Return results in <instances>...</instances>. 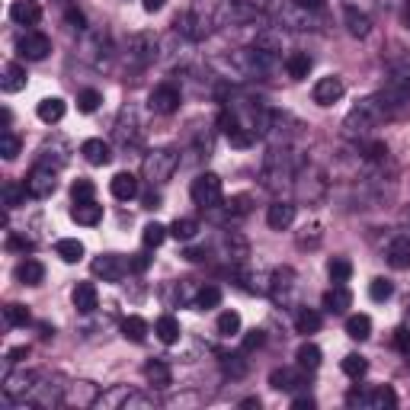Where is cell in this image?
I'll return each mask as SVG.
<instances>
[{"label": "cell", "instance_id": "6da1fadb", "mask_svg": "<svg viewBox=\"0 0 410 410\" xmlns=\"http://www.w3.org/2000/svg\"><path fill=\"white\" fill-rule=\"evenodd\" d=\"M384 102L378 100H362L349 115H346V135L349 138H359V135H369L372 128H378L384 122Z\"/></svg>", "mask_w": 410, "mask_h": 410}, {"label": "cell", "instance_id": "7a4b0ae2", "mask_svg": "<svg viewBox=\"0 0 410 410\" xmlns=\"http://www.w3.org/2000/svg\"><path fill=\"white\" fill-rule=\"evenodd\" d=\"M177 164H179V157L170 151V147H157V151H151L144 157V179L151 186L167 183V179L173 177V170H177Z\"/></svg>", "mask_w": 410, "mask_h": 410}, {"label": "cell", "instance_id": "3957f363", "mask_svg": "<svg viewBox=\"0 0 410 410\" xmlns=\"http://www.w3.org/2000/svg\"><path fill=\"white\" fill-rule=\"evenodd\" d=\"M189 196L199 209H215L221 202V177L218 173H199L189 186Z\"/></svg>", "mask_w": 410, "mask_h": 410}, {"label": "cell", "instance_id": "277c9868", "mask_svg": "<svg viewBox=\"0 0 410 410\" xmlns=\"http://www.w3.org/2000/svg\"><path fill=\"white\" fill-rule=\"evenodd\" d=\"M346 404H349V407L359 404V407H372V410H391V407H397V394L388 384H382V388H372V391H349Z\"/></svg>", "mask_w": 410, "mask_h": 410}, {"label": "cell", "instance_id": "5b68a950", "mask_svg": "<svg viewBox=\"0 0 410 410\" xmlns=\"http://www.w3.org/2000/svg\"><path fill=\"white\" fill-rule=\"evenodd\" d=\"M26 189H29V196H36V199H48L51 192L58 189L55 170H51L48 164H36L29 173H26Z\"/></svg>", "mask_w": 410, "mask_h": 410}, {"label": "cell", "instance_id": "8992f818", "mask_svg": "<svg viewBox=\"0 0 410 410\" xmlns=\"http://www.w3.org/2000/svg\"><path fill=\"white\" fill-rule=\"evenodd\" d=\"M179 102H183V96H179V90L173 83H157L151 90V96H147V106L157 115H173L179 109Z\"/></svg>", "mask_w": 410, "mask_h": 410}, {"label": "cell", "instance_id": "52a82bcc", "mask_svg": "<svg viewBox=\"0 0 410 410\" xmlns=\"http://www.w3.org/2000/svg\"><path fill=\"white\" fill-rule=\"evenodd\" d=\"M16 51H19V58H26V61H42V58H48V51H51V38L45 36V32H26V36H19Z\"/></svg>", "mask_w": 410, "mask_h": 410}, {"label": "cell", "instance_id": "ba28073f", "mask_svg": "<svg viewBox=\"0 0 410 410\" xmlns=\"http://www.w3.org/2000/svg\"><path fill=\"white\" fill-rule=\"evenodd\" d=\"M128 58H132L135 64H147L157 58V38H154V32H135L132 38H128Z\"/></svg>", "mask_w": 410, "mask_h": 410}, {"label": "cell", "instance_id": "9c48e42d", "mask_svg": "<svg viewBox=\"0 0 410 410\" xmlns=\"http://www.w3.org/2000/svg\"><path fill=\"white\" fill-rule=\"evenodd\" d=\"M128 266L132 263H125L119 253H102L93 260V275H100L102 282H119L128 273Z\"/></svg>", "mask_w": 410, "mask_h": 410}, {"label": "cell", "instance_id": "30bf717a", "mask_svg": "<svg viewBox=\"0 0 410 410\" xmlns=\"http://www.w3.org/2000/svg\"><path fill=\"white\" fill-rule=\"evenodd\" d=\"M221 128H224V135H228L231 147H237V151H247V147L253 144V128H250V125H241V122H237V115H228V112H224V115H221Z\"/></svg>", "mask_w": 410, "mask_h": 410}, {"label": "cell", "instance_id": "8fae6325", "mask_svg": "<svg viewBox=\"0 0 410 410\" xmlns=\"http://www.w3.org/2000/svg\"><path fill=\"white\" fill-rule=\"evenodd\" d=\"M340 96H343V80L340 77H320L314 83V102L317 106H333Z\"/></svg>", "mask_w": 410, "mask_h": 410}, {"label": "cell", "instance_id": "7c38bea8", "mask_svg": "<svg viewBox=\"0 0 410 410\" xmlns=\"http://www.w3.org/2000/svg\"><path fill=\"white\" fill-rule=\"evenodd\" d=\"M10 19L16 26H36L42 19V10H38L36 0H13L10 4Z\"/></svg>", "mask_w": 410, "mask_h": 410}, {"label": "cell", "instance_id": "4fadbf2b", "mask_svg": "<svg viewBox=\"0 0 410 410\" xmlns=\"http://www.w3.org/2000/svg\"><path fill=\"white\" fill-rule=\"evenodd\" d=\"M80 154H83V160H87V164H93V167H106L109 160H112V147H109L102 138L83 141V144H80Z\"/></svg>", "mask_w": 410, "mask_h": 410}, {"label": "cell", "instance_id": "5bb4252c", "mask_svg": "<svg viewBox=\"0 0 410 410\" xmlns=\"http://www.w3.org/2000/svg\"><path fill=\"white\" fill-rule=\"evenodd\" d=\"M70 301H74V308H77L80 314L96 311V305H100L96 285H93V282H77V285H74V295H70Z\"/></svg>", "mask_w": 410, "mask_h": 410}, {"label": "cell", "instance_id": "9a60e30c", "mask_svg": "<svg viewBox=\"0 0 410 410\" xmlns=\"http://www.w3.org/2000/svg\"><path fill=\"white\" fill-rule=\"evenodd\" d=\"M70 218H74L77 224H83V228H93V224L102 221V205L93 202V199H87V202H74Z\"/></svg>", "mask_w": 410, "mask_h": 410}, {"label": "cell", "instance_id": "2e32d148", "mask_svg": "<svg viewBox=\"0 0 410 410\" xmlns=\"http://www.w3.org/2000/svg\"><path fill=\"white\" fill-rule=\"evenodd\" d=\"M295 221V205L292 202H273L266 211V224L273 231H285Z\"/></svg>", "mask_w": 410, "mask_h": 410}, {"label": "cell", "instance_id": "e0dca14e", "mask_svg": "<svg viewBox=\"0 0 410 410\" xmlns=\"http://www.w3.org/2000/svg\"><path fill=\"white\" fill-rule=\"evenodd\" d=\"M26 87V68L16 61L4 64V74H0V90L4 93H19V90Z\"/></svg>", "mask_w": 410, "mask_h": 410}, {"label": "cell", "instance_id": "ac0fdd59", "mask_svg": "<svg viewBox=\"0 0 410 410\" xmlns=\"http://www.w3.org/2000/svg\"><path fill=\"white\" fill-rule=\"evenodd\" d=\"M388 266L410 269V237H394V241L388 243Z\"/></svg>", "mask_w": 410, "mask_h": 410}, {"label": "cell", "instance_id": "d6986e66", "mask_svg": "<svg viewBox=\"0 0 410 410\" xmlns=\"http://www.w3.org/2000/svg\"><path fill=\"white\" fill-rule=\"evenodd\" d=\"M64 100L61 96H45L42 102H38V109H36V115L45 122V125H55V122H61L64 119Z\"/></svg>", "mask_w": 410, "mask_h": 410}, {"label": "cell", "instance_id": "ffe728a7", "mask_svg": "<svg viewBox=\"0 0 410 410\" xmlns=\"http://www.w3.org/2000/svg\"><path fill=\"white\" fill-rule=\"evenodd\" d=\"M13 275H16V282H23V285H38V282L45 279V266L38 260H29V256H26V260L13 269Z\"/></svg>", "mask_w": 410, "mask_h": 410}, {"label": "cell", "instance_id": "44dd1931", "mask_svg": "<svg viewBox=\"0 0 410 410\" xmlns=\"http://www.w3.org/2000/svg\"><path fill=\"white\" fill-rule=\"evenodd\" d=\"M109 189H112V196H115V199L128 202V199L138 196V179H135L132 173H115L112 183H109Z\"/></svg>", "mask_w": 410, "mask_h": 410}, {"label": "cell", "instance_id": "7402d4cb", "mask_svg": "<svg viewBox=\"0 0 410 410\" xmlns=\"http://www.w3.org/2000/svg\"><path fill=\"white\" fill-rule=\"evenodd\" d=\"M349 305H352V295L346 285H333L330 292H324V308L330 314H343Z\"/></svg>", "mask_w": 410, "mask_h": 410}, {"label": "cell", "instance_id": "603a6c76", "mask_svg": "<svg viewBox=\"0 0 410 410\" xmlns=\"http://www.w3.org/2000/svg\"><path fill=\"white\" fill-rule=\"evenodd\" d=\"M311 55L308 51H292V55L285 58V70H288V77L292 80H305L308 74H311Z\"/></svg>", "mask_w": 410, "mask_h": 410}, {"label": "cell", "instance_id": "cb8c5ba5", "mask_svg": "<svg viewBox=\"0 0 410 410\" xmlns=\"http://www.w3.org/2000/svg\"><path fill=\"white\" fill-rule=\"evenodd\" d=\"M154 333H157L160 343L173 346L179 340V320L173 317V314H164V317H157V324H154Z\"/></svg>", "mask_w": 410, "mask_h": 410}, {"label": "cell", "instance_id": "d4e9b609", "mask_svg": "<svg viewBox=\"0 0 410 410\" xmlns=\"http://www.w3.org/2000/svg\"><path fill=\"white\" fill-rule=\"evenodd\" d=\"M346 29H349V36L365 38L369 29H372V19L365 16L362 10H356V6H346Z\"/></svg>", "mask_w": 410, "mask_h": 410}, {"label": "cell", "instance_id": "484cf974", "mask_svg": "<svg viewBox=\"0 0 410 410\" xmlns=\"http://www.w3.org/2000/svg\"><path fill=\"white\" fill-rule=\"evenodd\" d=\"M122 337L132 340V343H144L147 340V320L138 317V314H128V317L122 320Z\"/></svg>", "mask_w": 410, "mask_h": 410}, {"label": "cell", "instance_id": "4316f807", "mask_svg": "<svg viewBox=\"0 0 410 410\" xmlns=\"http://www.w3.org/2000/svg\"><path fill=\"white\" fill-rule=\"evenodd\" d=\"M269 384H273L275 391H295L301 384V372H295V369H275L273 375H269Z\"/></svg>", "mask_w": 410, "mask_h": 410}, {"label": "cell", "instance_id": "83f0119b", "mask_svg": "<svg viewBox=\"0 0 410 410\" xmlns=\"http://www.w3.org/2000/svg\"><path fill=\"white\" fill-rule=\"evenodd\" d=\"M295 362H298L301 372H314L320 365V349L314 343H301L298 352H295Z\"/></svg>", "mask_w": 410, "mask_h": 410}, {"label": "cell", "instance_id": "f1b7e54d", "mask_svg": "<svg viewBox=\"0 0 410 410\" xmlns=\"http://www.w3.org/2000/svg\"><path fill=\"white\" fill-rule=\"evenodd\" d=\"M320 324H324V320H320V314L311 311V308H301V311L295 314V330L305 333V337H308V333H317Z\"/></svg>", "mask_w": 410, "mask_h": 410}, {"label": "cell", "instance_id": "f546056e", "mask_svg": "<svg viewBox=\"0 0 410 410\" xmlns=\"http://www.w3.org/2000/svg\"><path fill=\"white\" fill-rule=\"evenodd\" d=\"M144 378L154 384V388H167V384H170V365L154 359V362L144 365Z\"/></svg>", "mask_w": 410, "mask_h": 410}, {"label": "cell", "instance_id": "4dcf8cb0", "mask_svg": "<svg viewBox=\"0 0 410 410\" xmlns=\"http://www.w3.org/2000/svg\"><path fill=\"white\" fill-rule=\"evenodd\" d=\"M192 305H196L199 311H211V308H218V305H221V288H218V285H202L196 292V301H192Z\"/></svg>", "mask_w": 410, "mask_h": 410}, {"label": "cell", "instance_id": "1f68e13d", "mask_svg": "<svg viewBox=\"0 0 410 410\" xmlns=\"http://www.w3.org/2000/svg\"><path fill=\"white\" fill-rule=\"evenodd\" d=\"M346 333H349L352 340H369L372 337V317L369 314H352V317L346 320Z\"/></svg>", "mask_w": 410, "mask_h": 410}, {"label": "cell", "instance_id": "d6a6232c", "mask_svg": "<svg viewBox=\"0 0 410 410\" xmlns=\"http://www.w3.org/2000/svg\"><path fill=\"white\" fill-rule=\"evenodd\" d=\"M58 256H61L64 263H80L83 260V243L77 241V237H64V241H58Z\"/></svg>", "mask_w": 410, "mask_h": 410}, {"label": "cell", "instance_id": "836d02e7", "mask_svg": "<svg viewBox=\"0 0 410 410\" xmlns=\"http://www.w3.org/2000/svg\"><path fill=\"white\" fill-rule=\"evenodd\" d=\"M26 183H19V179H6L4 183V205L6 209H16V205L26 202Z\"/></svg>", "mask_w": 410, "mask_h": 410}, {"label": "cell", "instance_id": "e575fe53", "mask_svg": "<svg viewBox=\"0 0 410 410\" xmlns=\"http://www.w3.org/2000/svg\"><path fill=\"white\" fill-rule=\"evenodd\" d=\"M327 273H330L333 285H343V282H349V275H352V263L346 260V256H333V260L327 263Z\"/></svg>", "mask_w": 410, "mask_h": 410}, {"label": "cell", "instance_id": "d590c367", "mask_svg": "<svg viewBox=\"0 0 410 410\" xmlns=\"http://www.w3.org/2000/svg\"><path fill=\"white\" fill-rule=\"evenodd\" d=\"M218 333H221V337H237V333H241V314L237 311L218 314Z\"/></svg>", "mask_w": 410, "mask_h": 410}, {"label": "cell", "instance_id": "8d00e7d4", "mask_svg": "<svg viewBox=\"0 0 410 410\" xmlns=\"http://www.w3.org/2000/svg\"><path fill=\"white\" fill-rule=\"evenodd\" d=\"M199 231V221L196 218H177V221L170 224V234L177 237V241H192Z\"/></svg>", "mask_w": 410, "mask_h": 410}, {"label": "cell", "instance_id": "74e56055", "mask_svg": "<svg viewBox=\"0 0 410 410\" xmlns=\"http://www.w3.org/2000/svg\"><path fill=\"white\" fill-rule=\"evenodd\" d=\"M32 382H36V375L32 372H26V375H6V384H4V391L6 394H26V391L32 388Z\"/></svg>", "mask_w": 410, "mask_h": 410}, {"label": "cell", "instance_id": "f35d334b", "mask_svg": "<svg viewBox=\"0 0 410 410\" xmlns=\"http://www.w3.org/2000/svg\"><path fill=\"white\" fill-rule=\"evenodd\" d=\"M167 234H170V228L151 221V224H144V234H141V241H144V247H160V243L167 241Z\"/></svg>", "mask_w": 410, "mask_h": 410}, {"label": "cell", "instance_id": "ab89813d", "mask_svg": "<svg viewBox=\"0 0 410 410\" xmlns=\"http://www.w3.org/2000/svg\"><path fill=\"white\" fill-rule=\"evenodd\" d=\"M100 102H102V93L100 90H80V93H77V109H80V112H96V109H100Z\"/></svg>", "mask_w": 410, "mask_h": 410}, {"label": "cell", "instance_id": "60d3db41", "mask_svg": "<svg viewBox=\"0 0 410 410\" xmlns=\"http://www.w3.org/2000/svg\"><path fill=\"white\" fill-rule=\"evenodd\" d=\"M343 372L349 378H362L365 372H369V362H365V356H359V352H349V356L343 359Z\"/></svg>", "mask_w": 410, "mask_h": 410}, {"label": "cell", "instance_id": "b9f144b4", "mask_svg": "<svg viewBox=\"0 0 410 410\" xmlns=\"http://www.w3.org/2000/svg\"><path fill=\"white\" fill-rule=\"evenodd\" d=\"M224 250H228V253H231V260H243V256L250 253L247 241H243L241 234H234V231H231V234L224 237Z\"/></svg>", "mask_w": 410, "mask_h": 410}, {"label": "cell", "instance_id": "7bdbcfd3", "mask_svg": "<svg viewBox=\"0 0 410 410\" xmlns=\"http://www.w3.org/2000/svg\"><path fill=\"white\" fill-rule=\"evenodd\" d=\"M4 317H6V324H10V327H26V324H29V308H26V305H6Z\"/></svg>", "mask_w": 410, "mask_h": 410}, {"label": "cell", "instance_id": "ee69618b", "mask_svg": "<svg viewBox=\"0 0 410 410\" xmlns=\"http://www.w3.org/2000/svg\"><path fill=\"white\" fill-rule=\"evenodd\" d=\"M391 295H394V285H391L388 279H372V285H369V298L372 301H388Z\"/></svg>", "mask_w": 410, "mask_h": 410}, {"label": "cell", "instance_id": "f6af8a7d", "mask_svg": "<svg viewBox=\"0 0 410 410\" xmlns=\"http://www.w3.org/2000/svg\"><path fill=\"white\" fill-rule=\"evenodd\" d=\"M96 186L90 183V179H74V186H70V196H74V202H87V199H93Z\"/></svg>", "mask_w": 410, "mask_h": 410}, {"label": "cell", "instance_id": "bcb514c9", "mask_svg": "<svg viewBox=\"0 0 410 410\" xmlns=\"http://www.w3.org/2000/svg\"><path fill=\"white\" fill-rule=\"evenodd\" d=\"M0 154H4V160H13L19 154V138L10 132V128H6L4 138H0Z\"/></svg>", "mask_w": 410, "mask_h": 410}, {"label": "cell", "instance_id": "7dc6e473", "mask_svg": "<svg viewBox=\"0 0 410 410\" xmlns=\"http://www.w3.org/2000/svg\"><path fill=\"white\" fill-rule=\"evenodd\" d=\"M224 209H228V215H247V211H250V199L247 196H234V199H228V205H224Z\"/></svg>", "mask_w": 410, "mask_h": 410}, {"label": "cell", "instance_id": "c3c4849f", "mask_svg": "<svg viewBox=\"0 0 410 410\" xmlns=\"http://www.w3.org/2000/svg\"><path fill=\"white\" fill-rule=\"evenodd\" d=\"M224 372H228V375H234V378H241L243 372H247V365L241 362V356H224Z\"/></svg>", "mask_w": 410, "mask_h": 410}, {"label": "cell", "instance_id": "681fc988", "mask_svg": "<svg viewBox=\"0 0 410 410\" xmlns=\"http://www.w3.org/2000/svg\"><path fill=\"white\" fill-rule=\"evenodd\" d=\"M263 346V330H250L247 337H243V352H253Z\"/></svg>", "mask_w": 410, "mask_h": 410}, {"label": "cell", "instance_id": "f907efd6", "mask_svg": "<svg viewBox=\"0 0 410 410\" xmlns=\"http://www.w3.org/2000/svg\"><path fill=\"white\" fill-rule=\"evenodd\" d=\"M394 343H397V349L410 356V330H404V327H401V330H394Z\"/></svg>", "mask_w": 410, "mask_h": 410}, {"label": "cell", "instance_id": "816d5d0a", "mask_svg": "<svg viewBox=\"0 0 410 410\" xmlns=\"http://www.w3.org/2000/svg\"><path fill=\"white\" fill-rule=\"evenodd\" d=\"M6 247L10 250H32V241H26V237H16V234H10V241H6Z\"/></svg>", "mask_w": 410, "mask_h": 410}, {"label": "cell", "instance_id": "f5cc1de1", "mask_svg": "<svg viewBox=\"0 0 410 410\" xmlns=\"http://www.w3.org/2000/svg\"><path fill=\"white\" fill-rule=\"evenodd\" d=\"M369 157H372V160H384V157H388V144H382V141H375V144L369 147Z\"/></svg>", "mask_w": 410, "mask_h": 410}, {"label": "cell", "instance_id": "db71d44e", "mask_svg": "<svg viewBox=\"0 0 410 410\" xmlns=\"http://www.w3.org/2000/svg\"><path fill=\"white\" fill-rule=\"evenodd\" d=\"M295 6H298V10H320L324 0H295Z\"/></svg>", "mask_w": 410, "mask_h": 410}, {"label": "cell", "instance_id": "11a10c76", "mask_svg": "<svg viewBox=\"0 0 410 410\" xmlns=\"http://www.w3.org/2000/svg\"><path fill=\"white\" fill-rule=\"evenodd\" d=\"M292 407H295V410H311V407H314V397H295Z\"/></svg>", "mask_w": 410, "mask_h": 410}, {"label": "cell", "instance_id": "9f6ffc18", "mask_svg": "<svg viewBox=\"0 0 410 410\" xmlns=\"http://www.w3.org/2000/svg\"><path fill=\"white\" fill-rule=\"evenodd\" d=\"M164 4H167V0H141V6H144L147 13H157V10H164Z\"/></svg>", "mask_w": 410, "mask_h": 410}, {"label": "cell", "instance_id": "6f0895ef", "mask_svg": "<svg viewBox=\"0 0 410 410\" xmlns=\"http://www.w3.org/2000/svg\"><path fill=\"white\" fill-rule=\"evenodd\" d=\"M26 356H29V349H26V346H16V349H10V362H23Z\"/></svg>", "mask_w": 410, "mask_h": 410}, {"label": "cell", "instance_id": "680465c9", "mask_svg": "<svg viewBox=\"0 0 410 410\" xmlns=\"http://www.w3.org/2000/svg\"><path fill=\"white\" fill-rule=\"evenodd\" d=\"M144 209H160V196H157V192H147V196H144Z\"/></svg>", "mask_w": 410, "mask_h": 410}, {"label": "cell", "instance_id": "91938a15", "mask_svg": "<svg viewBox=\"0 0 410 410\" xmlns=\"http://www.w3.org/2000/svg\"><path fill=\"white\" fill-rule=\"evenodd\" d=\"M147 263H151V260H147L144 253H138V256L132 260V269H138V273H141V269H147Z\"/></svg>", "mask_w": 410, "mask_h": 410}, {"label": "cell", "instance_id": "94428289", "mask_svg": "<svg viewBox=\"0 0 410 410\" xmlns=\"http://www.w3.org/2000/svg\"><path fill=\"white\" fill-rule=\"evenodd\" d=\"M407 308H410V305H407Z\"/></svg>", "mask_w": 410, "mask_h": 410}]
</instances>
